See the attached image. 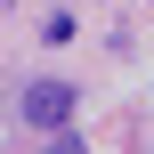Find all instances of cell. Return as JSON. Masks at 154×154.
<instances>
[{
	"label": "cell",
	"instance_id": "1",
	"mask_svg": "<svg viewBox=\"0 0 154 154\" xmlns=\"http://www.w3.org/2000/svg\"><path fill=\"white\" fill-rule=\"evenodd\" d=\"M73 106H81L73 81H24V89H16V122H24V130H65Z\"/></svg>",
	"mask_w": 154,
	"mask_h": 154
},
{
	"label": "cell",
	"instance_id": "2",
	"mask_svg": "<svg viewBox=\"0 0 154 154\" xmlns=\"http://www.w3.org/2000/svg\"><path fill=\"white\" fill-rule=\"evenodd\" d=\"M41 154H89V146H81V138H73V130H65V138H57V146H41Z\"/></svg>",
	"mask_w": 154,
	"mask_h": 154
}]
</instances>
